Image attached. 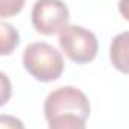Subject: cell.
<instances>
[{
	"label": "cell",
	"mask_w": 129,
	"mask_h": 129,
	"mask_svg": "<svg viewBox=\"0 0 129 129\" xmlns=\"http://www.w3.org/2000/svg\"><path fill=\"white\" fill-rule=\"evenodd\" d=\"M110 60L119 72L129 75V32H122L113 38Z\"/></svg>",
	"instance_id": "5"
},
{
	"label": "cell",
	"mask_w": 129,
	"mask_h": 129,
	"mask_svg": "<svg viewBox=\"0 0 129 129\" xmlns=\"http://www.w3.org/2000/svg\"><path fill=\"white\" fill-rule=\"evenodd\" d=\"M0 129H26V126L15 116L0 114Z\"/></svg>",
	"instance_id": "10"
},
{
	"label": "cell",
	"mask_w": 129,
	"mask_h": 129,
	"mask_svg": "<svg viewBox=\"0 0 129 129\" xmlns=\"http://www.w3.org/2000/svg\"><path fill=\"white\" fill-rule=\"evenodd\" d=\"M44 114L47 120L60 114H77L87 120L90 116V102L80 89L63 86L48 93L44 102Z\"/></svg>",
	"instance_id": "3"
},
{
	"label": "cell",
	"mask_w": 129,
	"mask_h": 129,
	"mask_svg": "<svg viewBox=\"0 0 129 129\" xmlns=\"http://www.w3.org/2000/svg\"><path fill=\"white\" fill-rule=\"evenodd\" d=\"M12 96V84L5 72L0 71V107H3Z\"/></svg>",
	"instance_id": "9"
},
{
	"label": "cell",
	"mask_w": 129,
	"mask_h": 129,
	"mask_svg": "<svg viewBox=\"0 0 129 129\" xmlns=\"http://www.w3.org/2000/svg\"><path fill=\"white\" fill-rule=\"evenodd\" d=\"M23 64L35 80L42 83L56 81L64 69L62 53L47 42H33L24 48Z\"/></svg>",
	"instance_id": "1"
},
{
	"label": "cell",
	"mask_w": 129,
	"mask_h": 129,
	"mask_svg": "<svg viewBox=\"0 0 129 129\" xmlns=\"http://www.w3.org/2000/svg\"><path fill=\"white\" fill-rule=\"evenodd\" d=\"M26 0H0V18H11L20 14Z\"/></svg>",
	"instance_id": "8"
},
{
	"label": "cell",
	"mask_w": 129,
	"mask_h": 129,
	"mask_svg": "<svg viewBox=\"0 0 129 129\" xmlns=\"http://www.w3.org/2000/svg\"><path fill=\"white\" fill-rule=\"evenodd\" d=\"M48 129H86V120L77 114H60L48 120Z\"/></svg>",
	"instance_id": "7"
},
{
	"label": "cell",
	"mask_w": 129,
	"mask_h": 129,
	"mask_svg": "<svg viewBox=\"0 0 129 129\" xmlns=\"http://www.w3.org/2000/svg\"><path fill=\"white\" fill-rule=\"evenodd\" d=\"M20 44V33L18 30L9 24L0 21V56H9L15 51Z\"/></svg>",
	"instance_id": "6"
},
{
	"label": "cell",
	"mask_w": 129,
	"mask_h": 129,
	"mask_svg": "<svg viewBox=\"0 0 129 129\" xmlns=\"http://www.w3.org/2000/svg\"><path fill=\"white\" fill-rule=\"evenodd\" d=\"M119 12L125 20L129 21V0H119Z\"/></svg>",
	"instance_id": "11"
},
{
	"label": "cell",
	"mask_w": 129,
	"mask_h": 129,
	"mask_svg": "<svg viewBox=\"0 0 129 129\" xmlns=\"http://www.w3.org/2000/svg\"><path fill=\"white\" fill-rule=\"evenodd\" d=\"M69 9L62 0H36L32 9V24L42 35L60 33L68 26Z\"/></svg>",
	"instance_id": "4"
},
{
	"label": "cell",
	"mask_w": 129,
	"mask_h": 129,
	"mask_svg": "<svg viewBox=\"0 0 129 129\" xmlns=\"http://www.w3.org/2000/svg\"><path fill=\"white\" fill-rule=\"evenodd\" d=\"M60 48L68 59L75 63H89L98 54V39L95 33L77 24H68L59 33Z\"/></svg>",
	"instance_id": "2"
}]
</instances>
